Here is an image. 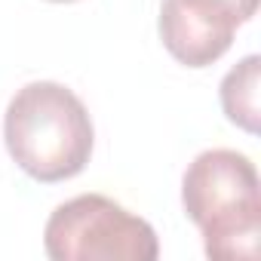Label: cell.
I'll list each match as a JSON object with an SVG mask.
<instances>
[{
  "label": "cell",
  "mask_w": 261,
  "mask_h": 261,
  "mask_svg": "<svg viewBox=\"0 0 261 261\" xmlns=\"http://www.w3.org/2000/svg\"><path fill=\"white\" fill-rule=\"evenodd\" d=\"M4 142L25 175L56 185L86 169L95 129L74 89L56 80H34L25 83L7 105Z\"/></svg>",
  "instance_id": "1"
},
{
  "label": "cell",
  "mask_w": 261,
  "mask_h": 261,
  "mask_svg": "<svg viewBox=\"0 0 261 261\" xmlns=\"http://www.w3.org/2000/svg\"><path fill=\"white\" fill-rule=\"evenodd\" d=\"M185 215L215 261H255L261 237V181L255 163L230 148L197 154L181 178Z\"/></svg>",
  "instance_id": "2"
},
{
  "label": "cell",
  "mask_w": 261,
  "mask_h": 261,
  "mask_svg": "<svg viewBox=\"0 0 261 261\" xmlns=\"http://www.w3.org/2000/svg\"><path fill=\"white\" fill-rule=\"evenodd\" d=\"M43 249L53 261H154L157 230L101 194H80L49 215Z\"/></svg>",
  "instance_id": "3"
},
{
  "label": "cell",
  "mask_w": 261,
  "mask_h": 261,
  "mask_svg": "<svg viewBox=\"0 0 261 261\" xmlns=\"http://www.w3.org/2000/svg\"><path fill=\"white\" fill-rule=\"evenodd\" d=\"M246 16L230 0H163L157 31L166 53L185 68H209L230 46Z\"/></svg>",
  "instance_id": "4"
},
{
  "label": "cell",
  "mask_w": 261,
  "mask_h": 261,
  "mask_svg": "<svg viewBox=\"0 0 261 261\" xmlns=\"http://www.w3.org/2000/svg\"><path fill=\"white\" fill-rule=\"evenodd\" d=\"M258 86H261V59L258 56H246L240 59L221 80L218 86V98H221V111L224 117L240 126L243 133L258 136Z\"/></svg>",
  "instance_id": "5"
},
{
  "label": "cell",
  "mask_w": 261,
  "mask_h": 261,
  "mask_svg": "<svg viewBox=\"0 0 261 261\" xmlns=\"http://www.w3.org/2000/svg\"><path fill=\"white\" fill-rule=\"evenodd\" d=\"M230 4H233V7L246 16V22H249V19L255 16V10H258V0H230Z\"/></svg>",
  "instance_id": "6"
},
{
  "label": "cell",
  "mask_w": 261,
  "mask_h": 261,
  "mask_svg": "<svg viewBox=\"0 0 261 261\" xmlns=\"http://www.w3.org/2000/svg\"><path fill=\"white\" fill-rule=\"evenodd\" d=\"M49 4H77V0H49Z\"/></svg>",
  "instance_id": "7"
}]
</instances>
